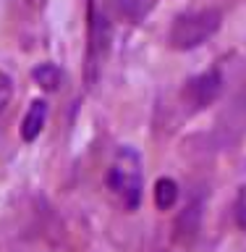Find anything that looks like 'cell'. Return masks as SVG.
I'll return each instance as SVG.
<instances>
[{
	"instance_id": "9",
	"label": "cell",
	"mask_w": 246,
	"mask_h": 252,
	"mask_svg": "<svg viewBox=\"0 0 246 252\" xmlns=\"http://www.w3.org/2000/svg\"><path fill=\"white\" fill-rule=\"evenodd\" d=\"M233 216H236V223H239V228H241V231H246V184L239 189V194H236Z\"/></svg>"
},
{
	"instance_id": "7",
	"label": "cell",
	"mask_w": 246,
	"mask_h": 252,
	"mask_svg": "<svg viewBox=\"0 0 246 252\" xmlns=\"http://www.w3.org/2000/svg\"><path fill=\"white\" fill-rule=\"evenodd\" d=\"M178 200V184L173 179H160L155 184V205L160 210H170Z\"/></svg>"
},
{
	"instance_id": "3",
	"label": "cell",
	"mask_w": 246,
	"mask_h": 252,
	"mask_svg": "<svg viewBox=\"0 0 246 252\" xmlns=\"http://www.w3.org/2000/svg\"><path fill=\"white\" fill-rule=\"evenodd\" d=\"M110 45V21L105 11H100L97 3H89V45H86V82H97V68L108 53Z\"/></svg>"
},
{
	"instance_id": "10",
	"label": "cell",
	"mask_w": 246,
	"mask_h": 252,
	"mask_svg": "<svg viewBox=\"0 0 246 252\" xmlns=\"http://www.w3.org/2000/svg\"><path fill=\"white\" fill-rule=\"evenodd\" d=\"M11 97H13V84H11V79L0 71V116H3V110L8 105H11Z\"/></svg>"
},
{
	"instance_id": "5",
	"label": "cell",
	"mask_w": 246,
	"mask_h": 252,
	"mask_svg": "<svg viewBox=\"0 0 246 252\" xmlns=\"http://www.w3.org/2000/svg\"><path fill=\"white\" fill-rule=\"evenodd\" d=\"M45 121H47V102L45 100H34L27 110L21 121V139L24 142H34L45 129Z\"/></svg>"
},
{
	"instance_id": "8",
	"label": "cell",
	"mask_w": 246,
	"mask_h": 252,
	"mask_svg": "<svg viewBox=\"0 0 246 252\" xmlns=\"http://www.w3.org/2000/svg\"><path fill=\"white\" fill-rule=\"evenodd\" d=\"M157 0H118V5H121V13L126 16L129 21H141L144 16L152 13Z\"/></svg>"
},
{
	"instance_id": "1",
	"label": "cell",
	"mask_w": 246,
	"mask_h": 252,
	"mask_svg": "<svg viewBox=\"0 0 246 252\" xmlns=\"http://www.w3.org/2000/svg\"><path fill=\"white\" fill-rule=\"evenodd\" d=\"M108 187L121 197L126 208H139L144 179H141V158L134 147H121L115 153V160L108 173Z\"/></svg>"
},
{
	"instance_id": "4",
	"label": "cell",
	"mask_w": 246,
	"mask_h": 252,
	"mask_svg": "<svg viewBox=\"0 0 246 252\" xmlns=\"http://www.w3.org/2000/svg\"><path fill=\"white\" fill-rule=\"evenodd\" d=\"M220 92H223V76H220V71L210 68V71H204V74L194 76L191 82L186 84L184 100L191 105V110H202V108L212 105V102L220 97Z\"/></svg>"
},
{
	"instance_id": "6",
	"label": "cell",
	"mask_w": 246,
	"mask_h": 252,
	"mask_svg": "<svg viewBox=\"0 0 246 252\" xmlns=\"http://www.w3.org/2000/svg\"><path fill=\"white\" fill-rule=\"evenodd\" d=\"M31 76H34V82L42 87L45 92H58L63 87V74L55 63H42V66H37L31 71Z\"/></svg>"
},
{
	"instance_id": "2",
	"label": "cell",
	"mask_w": 246,
	"mask_h": 252,
	"mask_svg": "<svg viewBox=\"0 0 246 252\" xmlns=\"http://www.w3.org/2000/svg\"><path fill=\"white\" fill-rule=\"evenodd\" d=\"M218 29H220V11H215V8L178 16L170 27V45L176 50H194V47L207 42Z\"/></svg>"
}]
</instances>
